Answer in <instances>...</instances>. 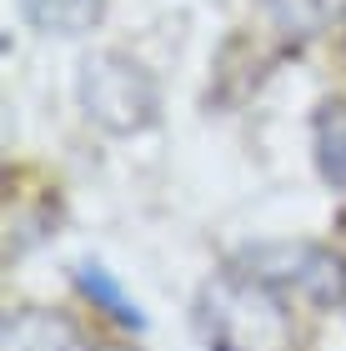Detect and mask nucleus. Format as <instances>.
<instances>
[{
	"mask_svg": "<svg viewBox=\"0 0 346 351\" xmlns=\"http://www.w3.org/2000/svg\"><path fill=\"white\" fill-rule=\"evenodd\" d=\"M336 5L341 0H266V21H271V30L286 45H301L332 21Z\"/></svg>",
	"mask_w": 346,
	"mask_h": 351,
	"instance_id": "6e6552de",
	"label": "nucleus"
},
{
	"mask_svg": "<svg viewBox=\"0 0 346 351\" xmlns=\"http://www.w3.org/2000/svg\"><path fill=\"white\" fill-rule=\"evenodd\" d=\"M75 95H81L86 116L111 136H140L146 125L161 121V86L125 51L86 56L81 75H75Z\"/></svg>",
	"mask_w": 346,
	"mask_h": 351,
	"instance_id": "f03ea898",
	"label": "nucleus"
},
{
	"mask_svg": "<svg viewBox=\"0 0 346 351\" xmlns=\"http://www.w3.org/2000/svg\"><path fill=\"white\" fill-rule=\"evenodd\" d=\"M96 351H131V346H121V341H111V346H96Z\"/></svg>",
	"mask_w": 346,
	"mask_h": 351,
	"instance_id": "1a4fd4ad",
	"label": "nucleus"
},
{
	"mask_svg": "<svg viewBox=\"0 0 346 351\" xmlns=\"http://www.w3.org/2000/svg\"><path fill=\"white\" fill-rule=\"evenodd\" d=\"M231 266L251 271V276L281 286V291L306 296L311 306H341L346 301V261L326 246L311 241H271V246H246Z\"/></svg>",
	"mask_w": 346,
	"mask_h": 351,
	"instance_id": "7ed1b4c3",
	"label": "nucleus"
},
{
	"mask_svg": "<svg viewBox=\"0 0 346 351\" xmlns=\"http://www.w3.org/2000/svg\"><path fill=\"white\" fill-rule=\"evenodd\" d=\"M0 351H90V346H86L81 326H75L66 311H51V306H21V311L5 316Z\"/></svg>",
	"mask_w": 346,
	"mask_h": 351,
	"instance_id": "20e7f679",
	"label": "nucleus"
},
{
	"mask_svg": "<svg viewBox=\"0 0 346 351\" xmlns=\"http://www.w3.org/2000/svg\"><path fill=\"white\" fill-rule=\"evenodd\" d=\"M196 326L211 351H296V316L281 286L226 266L196 291Z\"/></svg>",
	"mask_w": 346,
	"mask_h": 351,
	"instance_id": "f257e3e1",
	"label": "nucleus"
},
{
	"mask_svg": "<svg viewBox=\"0 0 346 351\" xmlns=\"http://www.w3.org/2000/svg\"><path fill=\"white\" fill-rule=\"evenodd\" d=\"M71 281H75V291H81L90 306H101L111 322H121V326H131V331H140L146 326V316H140L136 306H131V296L121 291V281L106 271L101 261H75L71 266Z\"/></svg>",
	"mask_w": 346,
	"mask_h": 351,
	"instance_id": "423d86ee",
	"label": "nucleus"
},
{
	"mask_svg": "<svg viewBox=\"0 0 346 351\" xmlns=\"http://www.w3.org/2000/svg\"><path fill=\"white\" fill-rule=\"evenodd\" d=\"M106 0H21V15L40 36H86L101 25Z\"/></svg>",
	"mask_w": 346,
	"mask_h": 351,
	"instance_id": "39448f33",
	"label": "nucleus"
},
{
	"mask_svg": "<svg viewBox=\"0 0 346 351\" xmlns=\"http://www.w3.org/2000/svg\"><path fill=\"white\" fill-rule=\"evenodd\" d=\"M311 146H317V171L332 186H346V101H326L317 110Z\"/></svg>",
	"mask_w": 346,
	"mask_h": 351,
	"instance_id": "0eeeda50",
	"label": "nucleus"
}]
</instances>
